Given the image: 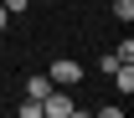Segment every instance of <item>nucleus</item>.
I'll use <instances>...</instances> for the list:
<instances>
[{
  "label": "nucleus",
  "mask_w": 134,
  "mask_h": 118,
  "mask_svg": "<svg viewBox=\"0 0 134 118\" xmlns=\"http://www.w3.org/2000/svg\"><path fill=\"white\" fill-rule=\"evenodd\" d=\"M93 118H124V108H98Z\"/></svg>",
  "instance_id": "nucleus-8"
},
{
  "label": "nucleus",
  "mask_w": 134,
  "mask_h": 118,
  "mask_svg": "<svg viewBox=\"0 0 134 118\" xmlns=\"http://www.w3.org/2000/svg\"><path fill=\"white\" fill-rule=\"evenodd\" d=\"M47 92H52V77H41V72L26 77V98H47Z\"/></svg>",
  "instance_id": "nucleus-3"
},
{
  "label": "nucleus",
  "mask_w": 134,
  "mask_h": 118,
  "mask_svg": "<svg viewBox=\"0 0 134 118\" xmlns=\"http://www.w3.org/2000/svg\"><path fill=\"white\" fill-rule=\"evenodd\" d=\"M114 16L129 26V21H134V0H114Z\"/></svg>",
  "instance_id": "nucleus-5"
},
{
  "label": "nucleus",
  "mask_w": 134,
  "mask_h": 118,
  "mask_svg": "<svg viewBox=\"0 0 134 118\" xmlns=\"http://www.w3.org/2000/svg\"><path fill=\"white\" fill-rule=\"evenodd\" d=\"M5 26H10V10H5V5H0V31H5Z\"/></svg>",
  "instance_id": "nucleus-10"
},
{
  "label": "nucleus",
  "mask_w": 134,
  "mask_h": 118,
  "mask_svg": "<svg viewBox=\"0 0 134 118\" xmlns=\"http://www.w3.org/2000/svg\"><path fill=\"white\" fill-rule=\"evenodd\" d=\"M47 77H52V87H77V82H83V62H72V57H57Z\"/></svg>",
  "instance_id": "nucleus-1"
},
{
  "label": "nucleus",
  "mask_w": 134,
  "mask_h": 118,
  "mask_svg": "<svg viewBox=\"0 0 134 118\" xmlns=\"http://www.w3.org/2000/svg\"><path fill=\"white\" fill-rule=\"evenodd\" d=\"M0 5H5V10H10V16H16V10H26V5H31V0H0Z\"/></svg>",
  "instance_id": "nucleus-7"
},
{
  "label": "nucleus",
  "mask_w": 134,
  "mask_h": 118,
  "mask_svg": "<svg viewBox=\"0 0 134 118\" xmlns=\"http://www.w3.org/2000/svg\"><path fill=\"white\" fill-rule=\"evenodd\" d=\"M72 113V98H67V92H57V87H52L47 98H41V118H67Z\"/></svg>",
  "instance_id": "nucleus-2"
},
{
  "label": "nucleus",
  "mask_w": 134,
  "mask_h": 118,
  "mask_svg": "<svg viewBox=\"0 0 134 118\" xmlns=\"http://www.w3.org/2000/svg\"><path fill=\"white\" fill-rule=\"evenodd\" d=\"M67 118H93V113H88V108H77V103H72V113H67Z\"/></svg>",
  "instance_id": "nucleus-9"
},
{
  "label": "nucleus",
  "mask_w": 134,
  "mask_h": 118,
  "mask_svg": "<svg viewBox=\"0 0 134 118\" xmlns=\"http://www.w3.org/2000/svg\"><path fill=\"white\" fill-rule=\"evenodd\" d=\"M114 82H119V92L129 98V92H134V67H114Z\"/></svg>",
  "instance_id": "nucleus-4"
},
{
  "label": "nucleus",
  "mask_w": 134,
  "mask_h": 118,
  "mask_svg": "<svg viewBox=\"0 0 134 118\" xmlns=\"http://www.w3.org/2000/svg\"><path fill=\"white\" fill-rule=\"evenodd\" d=\"M21 118H41V98H26V103H21Z\"/></svg>",
  "instance_id": "nucleus-6"
}]
</instances>
